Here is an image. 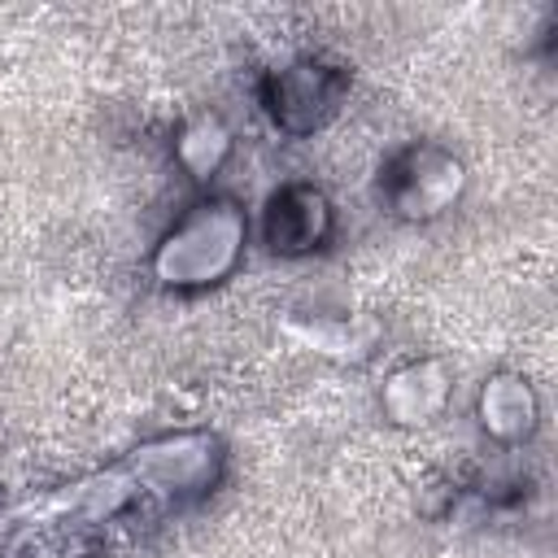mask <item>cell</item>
I'll list each match as a JSON object with an SVG mask.
<instances>
[{
	"label": "cell",
	"instance_id": "1",
	"mask_svg": "<svg viewBox=\"0 0 558 558\" xmlns=\"http://www.w3.org/2000/svg\"><path fill=\"white\" fill-rule=\"evenodd\" d=\"M248 253V214L235 196H196L153 244L148 275L161 292L196 296L227 283Z\"/></svg>",
	"mask_w": 558,
	"mask_h": 558
},
{
	"label": "cell",
	"instance_id": "2",
	"mask_svg": "<svg viewBox=\"0 0 558 558\" xmlns=\"http://www.w3.org/2000/svg\"><path fill=\"white\" fill-rule=\"evenodd\" d=\"M227 471V445L214 432H166L157 440H144L118 475L140 497H166V501H196L222 484Z\"/></svg>",
	"mask_w": 558,
	"mask_h": 558
},
{
	"label": "cell",
	"instance_id": "3",
	"mask_svg": "<svg viewBox=\"0 0 558 558\" xmlns=\"http://www.w3.org/2000/svg\"><path fill=\"white\" fill-rule=\"evenodd\" d=\"M344 100H349V70L318 52L288 57L262 78V109L275 122V131L292 140L331 126Z\"/></svg>",
	"mask_w": 558,
	"mask_h": 558
},
{
	"label": "cell",
	"instance_id": "4",
	"mask_svg": "<svg viewBox=\"0 0 558 558\" xmlns=\"http://www.w3.org/2000/svg\"><path fill=\"white\" fill-rule=\"evenodd\" d=\"M466 192V161L436 144V140H414L379 174V201L388 205L392 218L401 222H436L445 218Z\"/></svg>",
	"mask_w": 558,
	"mask_h": 558
},
{
	"label": "cell",
	"instance_id": "5",
	"mask_svg": "<svg viewBox=\"0 0 558 558\" xmlns=\"http://www.w3.org/2000/svg\"><path fill=\"white\" fill-rule=\"evenodd\" d=\"M336 235V205L323 187L314 183H279L270 196H266V209H262V244L275 253V257H288V262H301V257H314L331 244Z\"/></svg>",
	"mask_w": 558,
	"mask_h": 558
},
{
	"label": "cell",
	"instance_id": "6",
	"mask_svg": "<svg viewBox=\"0 0 558 558\" xmlns=\"http://www.w3.org/2000/svg\"><path fill=\"white\" fill-rule=\"evenodd\" d=\"M453 397V366L445 357H410L379 384V414L392 427H427L449 410Z\"/></svg>",
	"mask_w": 558,
	"mask_h": 558
},
{
	"label": "cell",
	"instance_id": "7",
	"mask_svg": "<svg viewBox=\"0 0 558 558\" xmlns=\"http://www.w3.org/2000/svg\"><path fill=\"white\" fill-rule=\"evenodd\" d=\"M475 423L497 445H523L541 427V392L519 371H493L475 392Z\"/></svg>",
	"mask_w": 558,
	"mask_h": 558
},
{
	"label": "cell",
	"instance_id": "8",
	"mask_svg": "<svg viewBox=\"0 0 558 558\" xmlns=\"http://www.w3.org/2000/svg\"><path fill=\"white\" fill-rule=\"evenodd\" d=\"M231 148H235V140H231V131H227V122H222L218 113H196V118H187V122L174 131V144H170L174 166H179L192 183H214L218 170L227 166Z\"/></svg>",
	"mask_w": 558,
	"mask_h": 558
}]
</instances>
